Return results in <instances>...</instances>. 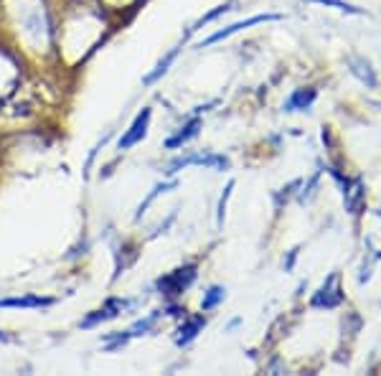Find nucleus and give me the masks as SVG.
I'll use <instances>...</instances> for the list:
<instances>
[{
    "mask_svg": "<svg viewBox=\"0 0 381 376\" xmlns=\"http://www.w3.org/2000/svg\"><path fill=\"white\" fill-rule=\"evenodd\" d=\"M206 325V318L204 316H196V318H188L181 328H178V336H176V343L178 346H188L190 341L196 338L198 333H201V328Z\"/></svg>",
    "mask_w": 381,
    "mask_h": 376,
    "instance_id": "nucleus-12",
    "label": "nucleus"
},
{
    "mask_svg": "<svg viewBox=\"0 0 381 376\" xmlns=\"http://www.w3.org/2000/svg\"><path fill=\"white\" fill-rule=\"evenodd\" d=\"M343 183V206L348 214L359 216L364 211V204H366V186L359 176L356 178H341Z\"/></svg>",
    "mask_w": 381,
    "mask_h": 376,
    "instance_id": "nucleus-2",
    "label": "nucleus"
},
{
    "mask_svg": "<svg viewBox=\"0 0 381 376\" xmlns=\"http://www.w3.org/2000/svg\"><path fill=\"white\" fill-rule=\"evenodd\" d=\"M348 67H351V74L356 76L361 84H366L368 89H376L379 81H376L374 69H371V64H368L366 59H361V56H351V59H348Z\"/></svg>",
    "mask_w": 381,
    "mask_h": 376,
    "instance_id": "nucleus-9",
    "label": "nucleus"
},
{
    "mask_svg": "<svg viewBox=\"0 0 381 376\" xmlns=\"http://www.w3.org/2000/svg\"><path fill=\"white\" fill-rule=\"evenodd\" d=\"M186 165H206L211 170H227L229 168V158L224 155H213V153H201V155H184V158H176V161L168 165V173H178Z\"/></svg>",
    "mask_w": 381,
    "mask_h": 376,
    "instance_id": "nucleus-4",
    "label": "nucleus"
},
{
    "mask_svg": "<svg viewBox=\"0 0 381 376\" xmlns=\"http://www.w3.org/2000/svg\"><path fill=\"white\" fill-rule=\"evenodd\" d=\"M122 308H127V300H120V297H112V300H107L99 310H95L89 318H84L81 320V328H92V325L102 323V320H110V318H115L117 313H122Z\"/></svg>",
    "mask_w": 381,
    "mask_h": 376,
    "instance_id": "nucleus-7",
    "label": "nucleus"
},
{
    "mask_svg": "<svg viewBox=\"0 0 381 376\" xmlns=\"http://www.w3.org/2000/svg\"><path fill=\"white\" fill-rule=\"evenodd\" d=\"M8 341H10V336H6V333L0 331V343H8Z\"/></svg>",
    "mask_w": 381,
    "mask_h": 376,
    "instance_id": "nucleus-21",
    "label": "nucleus"
},
{
    "mask_svg": "<svg viewBox=\"0 0 381 376\" xmlns=\"http://www.w3.org/2000/svg\"><path fill=\"white\" fill-rule=\"evenodd\" d=\"M173 186H176V181H170V183H158V186H155L153 191H150V196H147V199L143 201V204H140V206H138V214H135V219H140V216L145 214L147 206H150V204H153V201L158 199V193H165V191H168V188H173Z\"/></svg>",
    "mask_w": 381,
    "mask_h": 376,
    "instance_id": "nucleus-16",
    "label": "nucleus"
},
{
    "mask_svg": "<svg viewBox=\"0 0 381 376\" xmlns=\"http://www.w3.org/2000/svg\"><path fill=\"white\" fill-rule=\"evenodd\" d=\"M150 115H153V112L147 110H143L138 115V117L132 120V125H130V130H127L125 135H122V138H120V150H130L132 145H138L140 140H143V138H145L147 135V125H150Z\"/></svg>",
    "mask_w": 381,
    "mask_h": 376,
    "instance_id": "nucleus-6",
    "label": "nucleus"
},
{
    "mask_svg": "<svg viewBox=\"0 0 381 376\" xmlns=\"http://www.w3.org/2000/svg\"><path fill=\"white\" fill-rule=\"evenodd\" d=\"M54 297L26 295V297H0V308H49L54 305Z\"/></svg>",
    "mask_w": 381,
    "mask_h": 376,
    "instance_id": "nucleus-10",
    "label": "nucleus"
},
{
    "mask_svg": "<svg viewBox=\"0 0 381 376\" xmlns=\"http://www.w3.org/2000/svg\"><path fill=\"white\" fill-rule=\"evenodd\" d=\"M176 56H178V49H173V51H170L168 56H165V59L158 61V67H155L153 72H150V74H145V79H143V84H153V81L161 79V76L165 74V72H168V69H170V64L176 61Z\"/></svg>",
    "mask_w": 381,
    "mask_h": 376,
    "instance_id": "nucleus-13",
    "label": "nucleus"
},
{
    "mask_svg": "<svg viewBox=\"0 0 381 376\" xmlns=\"http://www.w3.org/2000/svg\"><path fill=\"white\" fill-rule=\"evenodd\" d=\"M318 92L313 87H305V89H295L293 95L287 97V102L282 104L285 112H300V110H310L313 102H316Z\"/></svg>",
    "mask_w": 381,
    "mask_h": 376,
    "instance_id": "nucleus-8",
    "label": "nucleus"
},
{
    "mask_svg": "<svg viewBox=\"0 0 381 376\" xmlns=\"http://www.w3.org/2000/svg\"><path fill=\"white\" fill-rule=\"evenodd\" d=\"M232 6H234V0H227V3H221V6H216V8H213V10H211V13L201 15V18H198V21H196V26H193V28H190V31H196V28H201V26H206V23L216 21L219 15L229 13V10H232Z\"/></svg>",
    "mask_w": 381,
    "mask_h": 376,
    "instance_id": "nucleus-14",
    "label": "nucleus"
},
{
    "mask_svg": "<svg viewBox=\"0 0 381 376\" xmlns=\"http://www.w3.org/2000/svg\"><path fill=\"white\" fill-rule=\"evenodd\" d=\"M224 295H227V290L219 288V285L209 288V293H206L204 300H201V310H213L221 300H224Z\"/></svg>",
    "mask_w": 381,
    "mask_h": 376,
    "instance_id": "nucleus-15",
    "label": "nucleus"
},
{
    "mask_svg": "<svg viewBox=\"0 0 381 376\" xmlns=\"http://www.w3.org/2000/svg\"><path fill=\"white\" fill-rule=\"evenodd\" d=\"M279 18H282V15H279V13H262V15H252V18H247V21L232 23V26H227V28L216 31V33H213V36L204 38V41H201V46H198V49H204V46H211V44H216V41H221V38L234 36V33H239V31H244V28H250V26H257V23H270V21H279Z\"/></svg>",
    "mask_w": 381,
    "mask_h": 376,
    "instance_id": "nucleus-5",
    "label": "nucleus"
},
{
    "mask_svg": "<svg viewBox=\"0 0 381 376\" xmlns=\"http://www.w3.org/2000/svg\"><path fill=\"white\" fill-rule=\"evenodd\" d=\"M198 130H201V120H198V117L188 120V122H186V125L181 127V130H178L173 138H168V140H165V148H170V150L181 148L184 142H188V140H193V138H196Z\"/></svg>",
    "mask_w": 381,
    "mask_h": 376,
    "instance_id": "nucleus-11",
    "label": "nucleus"
},
{
    "mask_svg": "<svg viewBox=\"0 0 381 376\" xmlns=\"http://www.w3.org/2000/svg\"><path fill=\"white\" fill-rule=\"evenodd\" d=\"M158 316H161V313H153V316H150V318H145V320H140L138 325H132L130 333H132V336H143V333H147V331H150V328H153V325H155V320H158Z\"/></svg>",
    "mask_w": 381,
    "mask_h": 376,
    "instance_id": "nucleus-19",
    "label": "nucleus"
},
{
    "mask_svg": "<svg viewBox=\"0 0 381 376\" xmlns=\"http://www.w3.org/2000/svg\"><path fill=\"white\" fill-rule=\"evenodd\" d=\"M196 275H198L196 265H184V267H178V270H173V272L163 275L155 285H158V290H161L165 297H176L190 288V282L196 280Z\"/></svg>",
    "mask_w": 381,
    "mask_h": 376,
    "instance_id": "nucleus-1",
    "label": "nucleus"
},
{
    "mask_svg": "<svg viewBox=\"0 0 381 376\" xmlns=\"http://www.w3.org/2000/svg\"><path fill=\"white\" fill-rule=\"evenodd\" d=\"M295 257H298V250H293V252H290V257H287V262H285V270H293V265H295Z\"/></svg>",
    "mask_w": 381,
    "mask_h": 376,
    "instance_id": "nucleus-20",
    "label": "nucleus"
},
{
    "mask_svg": "<svg viewBox=\"0 0 381 376\" xmlns=\"http://www.w3.org/2000/svg\"><path fill=\"white\" fill-rule=\"evenodd\" d=\"M232 188H234V181H229V186L224 188V193H221L219 199V211H216V227H224V214H227V201L229 196H232Z\"/></svg>",
    "mask_w": 381,
    "mask_h": 376,
    "instance_id": "nucleus-18",
    "label": "nucleus"
},
{
    "mask_svg": "<svg viewBox=\"0 0 381 376\" xmlns=\"http://www.w3.org/2000/svg\"><path fill=\"white\" fill-rule=\"evenodd\" d=\"M313 308H325V310H333L338 308L341 302H343V293H341V277L338 272H333L328 280L323 282V288L318 290L316 295H313Z\"/></svg>",
    "mask_w": 381,
    "mask_h": 376,
    "instance_id": "nucleus-3",
    "label": "nucleus"
},
{
    "mask_svg": "<svg viewBox=\"0 0 381 376\" xmlns=\"http://www.w3.org/2000/svg\"><path fill=\"white\" fill-rule=\"evenodd\" d=\"M310 3H321V6H325V8H336V10H341V13H351V15L364 13L361 8L348 6V3H343V0H310Z\"/></svg>",
    "mask_w": 381,
    "mask_h": 376,
    "instance_id": "nucleus-17",
    "label": "nucleus"
}]
</instances>
